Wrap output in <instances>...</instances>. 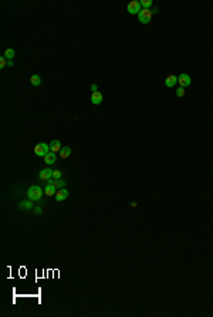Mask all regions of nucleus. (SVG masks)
Masks as SVG:
<instances>
[{"instance_id":"nucleus-1","label":"nucleus","mask_w":213,"mask_h":317,"mask_svg":"<svg viewBox=\"0 0 213 317\" xmlns=\"http://www.w3.org/2000/svg\"><path fill=\"white\" fill-rule=\"evenodd\" d=\"M41 196H43V189L37 186V185H33V186H30L27 189V198L30 201H33V202L34 201H40Z\"/></svg>"},{"instance_id":"nucleus-2","label":"nucleus","mask_w":213,"mask_h":317,"mask_svg":"<svg viewBox=\"0 0 213 317\" xmlns=\"http://www.w3.org/2000/svg\"><path fill=\"white\" fill-rule=\"evenodd\" d=\"M152 10L151 9H142L141 11H139V14H138V20L142 23V24H148V23L151 22V19H152Z\"/></svg>"},{"instance_id":"nucleus-3","label":"nucleus","mask_w":213,"mask_h":317,"mask_svg":"<svg viewBox=\"0 0 213 317\" xmlns=\"http://www.w3.org/2000/svg\"><path fill=\"white\" fill-rule=\"evenodd\" d=\"M50 151H51L50 149V145H47L46 142H40V144H37V145L34 146V154L37 156H43L44 158Z\"/></svg>"},{"instance_id":"nucleus-4","label":"nucleus","mask_w":213,"mask_h":317,"mask_svg":"<svg viewBox=\"0 0 213 317\" xmlns=\"http://www.w3.org/2000/svg\"><path fill=\"white\" fill-rule=\"evenodd\" d=\"M141 2H137V0H132L131 3L128 5V7H126V10H128V13L129 14H139V11L142 10L141 9Z\"/></svg>"},{"instance_id":"nucleus-5","label":"nucleus","mask_w":213,"mask_h":317,"mask_svg":"<svg viewBox=\"0 0 213 317\" xmlns=\"http://www.w3.org/2000/svg\"><path fill=\"white\" fill-rule=\"evenodd\" d=\"M191 75H188V74H180L179 77H178V83H179V86L180 87H189L191 86Z\"/></svg>"},{"instance_id":"nucleus-6","label":"nucleus","mask_w":213,"mask_h":317,"mask_svg":"<svg viewBox=\"0 0 213 317\" xmlns=\"http://www.w3.org/2000/svg\"><path fill=\"white\" fill-rule=\"evenodd\" d=\"M38 177H40V179H43V181H50V179L53 178V169H50V168H44L43 171H40Z\"/></svg>"},{"instance_id":"nucleus-7","label":"nucleus","mask_w":213,"mask_h":317,"mask_svg":"<svg viewBox=\"0 0 213 317\" xmlns=\"http://www.w3.org/2000/svg\"><path fill=\"white\" fill-rule=\"evenodd\" d=\"M91 102H93L94 105H99L101 102H102V94L99 91H95L91 94Z\"/></svg>"},{"instance_id":"nucleus-8","label":"nucleus","mask_w":213,"mask_h":317,"mask_svg":"<svg viewBox=\"0 0 213 317\" xmlns=\"http://www.w3.org/2000/svg\"><path fill=\"white\" fill-rule=\"evenodd\" d=\"M68 198V191L67 189H60L57 194H55V201L57 202H61V201H64V199H67Z\"/></svg>"},{"instance_id":"nucleus-9","label":"nucleus","mask_w":213,"mask_h":317,"mask_svg":"<svg viewBox=\"0 0 213 317\" xmlns=\"http://www.w3.org/2000/svg\"><path fill=\"white\" fill-rule=\"evenodd\" d=\"M44 194L47 195V196H53L54 194H57V188H55L54 185H51V183H47L46 188H44Z\"/></svg>"},{"instance_id":"nucleus-10","label":"nucleus","mask_w":213,"mask_h":317,"mask_svg":"<svg viewBox=\"0 0 213 317\" xmlns=\"http://www.w3.org/2000/svg\"><path fill=\"white\" fill-rule=\"evenodd\" d=\"M176 83H178V77L176 75H168L166 80H165V86L170 88V87L176 86Z\"/></svg>"},{"instance_id":"nucleus-11","label":"nucleus","mask_w":213,"mask_h":317,"mask_svg":"<svg viewBox=\"0 0 213 317\" xmlns=\"http://www.w3.org/2000/svg\"><path fill=\"white\" fill-rule=\"evenodd\" d=\"M49 183L54 185V186H55L57 189H63L64 186H66V182H64L63 179H53V178H51V179L49 181Z\"/></svg>"},{"instance_id":"nucleus-12","label":"nucleus","mask_w":213,"mask_h":317,"mask_svg":"<svg viewBox=\"0 0 213 317\" xmlns=\"http://www.w3.org/2000/svg\"><path fill=\"white\" fill-rule=\"evenodd\" d=\"M61 142L58 140H53L51 141V144H50V149H51V152H57V151H61Z\"/></svg>"},{"instance_id":"nucleus-13","label":"nucleus","mask_w":213,"mask_h":317,"mask_svg":"<svg viewBox=\"0 0 213 317\" xmlns=\"http://www.w3.org/2000/svg\"><path fill=\"white\" fill-rule=\"evenodd\" d=\"M44 162H46L47 165H51V164H54V162H55V152H51V151H50L49 154L44 156Z\"/></svg>"},{"instance_id":"nucleus-14","label":"nucleus","mask_w":213,"mask_h":317,"mask_svg":"<svg viewBox=\"0 0 213 317\" xmlns=\"http://www.w3.org/2000/svg\"><path fill=\"white\" fill-rule=\"evenodd\" d=\"M20 208L22 209H26V210H30L33 209V201H23V202H20Z\"/></svg>"},{"instance_id":"nucleus-15","label":"nucleus","mask_w":213,"mask_h":317,"mask_svg":"<svg viewBox=\"0 0 213 317\" xmlns=\"http://www.w3.org/2000/svg\"><path fill=\"white\" fill-rule=\"evenodd\" d=\"M30 83H31V86H40L41 84V78H40V75L38 74H33L31 77H30Z\"/></svg>"},{"instance_id":"nucleus-16","label":"nucleus","mask_w":213,"mask_h":317,"mask_svg":"<svg viewBox=\"0 0 213 317\" xmlns=\"http://www.w3.org/2000/svg\"><path fill=\"white\" fill-rule=\"evenodd\" d=\"M70 154H71V148L70 146H63L61 148V151H60V155H61V158H68L70 156Z\"/></svg>"},{"instance_id":"nucleus-17","label":"nucleus","mask_w":213,"mask_h":317,"mask_svg":"<svg viewBox=\"0 0 213 317\" xmlns=\"http://www.w3.org/2000/svg\"><path fill=\"white\" fill-rule=\"evenodd\" d=\"M4 57L7 60H11L13 57H14V50H13V49H6L4 50Z\"/></svg>"},{"instance_id":"nucleus-18","label":"nucleus","mask_w":213,"mask_h":317,"mask_svg":"<svg viewBox=\"0 0 213 317\" xmlns=\"http://www.w3.org/2000/svg\"><path fill=\"white\" fill-rule=\"evenodd\" d=\"M141 6H142V9H149L152 6V0H142Z\"/></svg>"},{"instance_id":"nucleus-19","label":"nucleus","mask_w":213,"mask_h":317,"mask_svg":"<svg viewBox=\"0 0 213 317\" xmlns=\"http://www.w3.org/2000/svg\"><path fill=\"white\" fill-rule=\"evenodd\" d=\"M7 61H9V60L6 59L4 56H3V57H0V68H4L6 65H7Z\"/></svg>"},{"instance_id":"nucleus-20","label":"nucleus","mask_w":213,"mask_h":317,"mask_svg":"<svg viewBox=\"0 0 213 317\" xmlns=\"http://www.w3.org/2000/svg\"><path fill=\"white\" fill-rule=\"evenodd\" d=\"M185 95V88L183 87H179L178 90H176V97H183Z\"/></svg>"},{"instance_id":"nucleus-21","label":"nucleus","mask_w":213,"mask_h":317,"mask_svg":"<svg viewBox=\"0 0 213 317\" xmlns=\"http://www.w3.org/2000/svg\"><path fill=\"white\" fill-rule=\"evenodd\" d=\"M53 178L54 179H61V171H58V169L53 171Z\"/></svg>"},{"instance_id":"nucleus-22","label":"nucleus","mask_w":213,"mask_h":317,"mask_svg":"<svg viewBox=\"0 0 213 317\" xmlns=\"http://www.w3.org/2000/svg\"><path fill=\"white\" fill-rule=\"evenodd\" d=\"M34 212H36V213H37V215H40V213H41V212H43V209H41V208H40V206H37V208H34Z\"/></svg>"},{"instance_id":"nucleus-23","label":"nucleus","mask_w":213,"mask_h":317,"mask_svg":"<svg viewBox=\"0 0 213 317\" xmlns=\"http://www.w3.org/2000/svg\"><path fill=\"white\" fill-rule=\"evenodd\" d=\"M91 90H93V92H95V91H98V87L95 86V84H93L91 86Z\"/></svg>"},{"instance_id":"nucleus-24","label":"nucleus","mask_w":213,"mask_h":317,"mask_svg":"<svg viewBox=\"0 0 213 317\" xmlns=\"http://www.w3.org/2000/svg\"><path fill=\"white\" fill-rule=\"evenodd\" d=\"M7 65H9V67H13V61H11V60H9V61H7Z\"/></svg>"}]
</instances>
